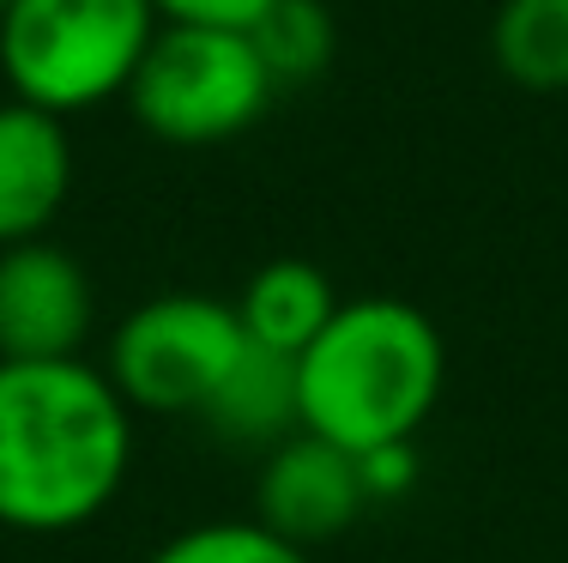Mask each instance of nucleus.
I'll use <instances>...</instances> for the list:
<instances>
[{
  "label": "nucleus",
  "instance_id": "nucleus-1",
  "mask_svg": "<svg viewBox=\"0 0 568 563\" xmlns=\"http://www.w3.org/2000/svg\"><path fill=\"white\" fill-rule=\"evenodd\" d=\"M133 412L91 358L0 364V527L79 533L133 473Z\"/></svg>",
  "mask_w": 568,
  "mask_h": 563
},
{
  "label": "nucleus",
  "instance_id": "nucleus-2",
  "mask_svg": "<svg viewBox=\"0 0 568 563\" xmlns=\"http://www.w3.org/2000/svg\"><path fill=\"white\" fill-rule=\"evenodd\" d=\"M448 388L442 328L405 298H345L321 340L296 358L303 431L345 454L417 442Z\"/></svg>",
  "mask_w": 568,
  "mask_h": 563
},
{
  "label": "nucleus",
  "instance_id": "nucleus-3",
  "mask_svg": "<svg viewBox=\"0 0 568 563\" xmlns=\"http://www.w3.org/2000/svg\"><path fill=\"white\" fill-rule=\"evenodd\" d=\"M152 37V0H12L0 19V73L19 103L73 115L128 98Z\"/></svg>",
  "mask_w": 568,
  "mask_h": 563
},
{
  "label": "nucleus",
  "instance_id": "nucleus-4",
  "mask_svg": "<svg viewBox=\"0 0 568 563\" xmlns=\"http://www.w3.org/2000/svg\"><path fill=\"white\" fill-rule=\"evenodd\" d=\"M273 73L254 56L248 31L219 24H158L140 73L128 86V110L164 145H224L248 133L273 103Z\"/></svg>",
  "mask_w": 568,
  "mask_h": 563
},
{
  "label": "nucleus",
  "instance_id": "nucleus-5",
  "mask_svg": "<svg viewBox=\"0 0 568 563\" xmlns=\"http://www.w3.org/2000/svg\"><path fill=\"white\" fill-rule=\"evenodd\" d=\"M248 352L236 303L206 291H164L128 310L110 333L103 375L133 419H200L212 388Z\"/></svg>",
  "mask_w": 568,
  "mask_h": 563
},
{
  "label": "nucleus",
  "instance_id": "nucleus-6",
  "mask_svg": "<svg viewBox=\"0 0 568 563\" xmlns=\"http://www.w3.org/2000/svg\"><path fill=\"white\" fill-rule=\"evenodd\" d=\"M98 328V285L79 254L37 237L0 249V364L85 358Z\"/></svg>",
  "mask_w": 568,
  "mask_h": 563
},
{
  "label": "nucleus",
  "instance_id": "nucleus-7",
  "mask_svg": "<svg viewBox=\"0 0 568 563\" xmlns=\"http://www.w3.org/2000/svg\"><path fill=\"white\" fill-rule=\"evenodd\" d=\"M369 509L363 491L357 454L333 449V442L296 431L291 442H278L273 454H261V473H254V521L266 533H278L296 552H315L333 545L339 533L357 527V515Z\"/></svg>",
  "mask_w": 568,
  "mask_h": 563
},
{
  "label": "nucleus",
  "instance_id": "nucleus-8",
  "mask_svg": "<svg viewBox=\"0 0 568 563\" xmlns=\"http://www.w3.org/2000/svg\"><path fill=\"white\" fill-rule=\"evenodd\" d=\"M73 188V145L61 115L31 103H0V249L37 243L61 219Z\"/></svg>",
  "mask_w": 568,
  "mask_h": 563
},
{
  "label": "nucleus",
  "instance_id": "nucleus-9",
  "mask_svg": "<svg viewBox=\"0 0 568 563\" xmlns=\"http://www.w3.org/2000/svg\"><path fill=\"white\" fill-rule=\"evenodd\" d=\"M212 442L224 449H248V454H273L278 442H291L303 431V406H296V358L278 352H248L230 364V375L212 388V400L200 406Z\"/></svg>",
  "mask_w": 568,
  "mask_h": 563
},
{
  "label": "nucleus",
  "instance_id": "nucleus-10",
  "mask_svg": "<svg viewBox=\"0 0 568 563\" xmlns=\"http://www.w3.org/2000/svg\"><path fill=\"white\" fill-rule=\"evenodd\" d=\"M339 291L333 279L321 273L315 261H296V254H278L266 261L261 273L242 285L236 298V321H242V340L261 345V352H278V358H303L308 345L321 340L333 315H339Z\"/></svg>",
  "mask_w": 568,
  "mask_h": 563
},
{
  "label": "nucleus",
  "instance_id": "nucleus-11",
  "mask_svg": "<svg viewBox=\"0 0 568 563\" xmlns=\"http://www.w3.org/2000/svg\"><path fill=\"white\" fill-rule=\"evenodd\" d=\"M490 49L514 86L568 91V0H503Z\"/></svg>",
  "mask_w": 568,
  "mask_h": 563
},
{
  "label": "nucleus",
  "instance_id": "nucleus-12",
  "mask_svg": "<svg viewBox=\"0 0 568 563\" xmlns=\"http://www.w3.org/2000/svg\"><path fill=\"white\" fill-rule=\"evenodd\" d=\"M248 43L266 61L273 86H308L315 73H327L333 49H339V31H333V12L321 0H273L248 24Z\"/></svg>",
  "mask_w": 568,
  "mask_h": 563
},
{
  "label": "nucleus",
  "instance_id": "nucleus-13",
  "mask_svg": "<svg viewBox=\"0 0 568 563\" xmlns=\"http://www.w3.org/2000/svg\"><path fill=\"white\" fill-rule=\"evenodd\" d=\"M145 563H315V557L284 545L278 533H266L248 515V521H200V527L170 533Z\"/></svg>",
  "mask_w": 568,
  "mask_h": 563
},
{
  "label": "nucleus",
  "instance_id": "nucleus-14",
  "mask_svg": "<svg viewBox=\"0 0 568 563\" xmlns=\"http://www.w3.org/2000/svg\"><path fill=\"white\" fill-rule=\"evenodd\" d=\"M357 473H363V491H369V503H394V497H405V491L417 485L424 461H417V442H399V449L363 454Z\"/></svg>",
  "mask_w": 568,
  "mask_h": 563
},
{
  "label": "nucleus",
  "instance_id": "nucleus-15",
  "mask_svg": "<svg viewBox=\"0 0 568 563\" xmlns=\"http://www.w3.org/2000/svg\"><path fill=\"white\" fill-rule=\"evenodd\" d=\"M164 24H219V31H248L273 0H152Z\"/></svg>",
  "mask_w": 568,
  "mask_h": 563
},
{
  "label": "nucleus",
  "instance_id": "nucleus-16",
  "mask_svg": "<svg viewBox=\"0 0 568 563\" xmlns=\"http://www.w3.org/2000/svg\"><path fill=\"white\" fill-rule=\"evenodd\" d=\"M7 7H12V0H0V19H7Z\"/></svg>",
  "mask_w": 568,
  "mask_h": 563
}]
</instances>
